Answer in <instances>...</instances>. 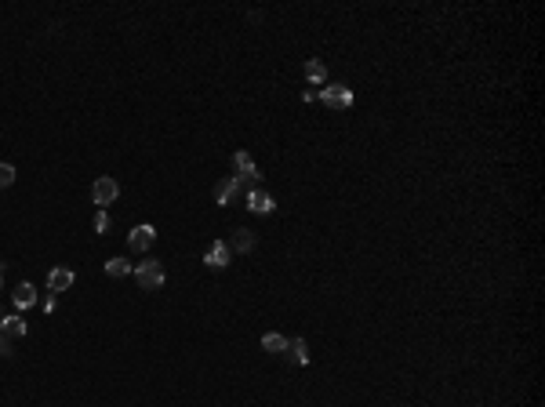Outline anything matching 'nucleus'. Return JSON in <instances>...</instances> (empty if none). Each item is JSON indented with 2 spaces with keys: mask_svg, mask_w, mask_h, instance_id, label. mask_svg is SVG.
I'll return each mask as SVG.
<instances>
[{
  "mask_svg": "<svg viewBox=\"0 0 545 407\" xmlns=\"http://www.w3.org/2000/svg\"><path fill=\"white\" fill-rule=\"evenodd\" d=\"M135 270V265L128 262V258H109L106 262V276H113V280H120V276H128Z\"/></svg>",
  "mask_w": 545,
  "mask_h": 407,
  "instance_id": "dca6fc26",
  "label": "nucleus"
},
{
  "mask_svg": "<svg viewBox=\"0 0 545 407\" xmlns=\"http://www.w3.org/2000/svg\"><path fill=\"white\" fill-rule=\"evenodd\" d=\"M302 98H306V102H316V98H320V91H316V87H306V91H302Z\"/></svg>",
  "mask_w": 545,
  "mask_h": 407,
  "instance_id": "6ab92c4d",
  "label": "nucleus"
},
{
  "mask_svg": "<svg viewBox=\"0 0 545 407\" xmlns=\"http://www.w3.org/2000/svg\"><path fill=\"white\" fill-rule=\"evenodd\" d=\"M131 273H135V280H138V287H142V291H160L164 287V265L153 262V258L138 262Z\"/></svg>",
  "mask_w": 545,
  "mask_h": 407,
  "instance_id": "f03ea898",
  "label": "nucleus"
},
{
  "mask_svg": "<svg viewBox=\"0 0 545 407\" xmlns=\"http://www.w3.org/2000/svg\"><path fill=\"white\" fill-rule=\"evenodd\" d=\"M0 284H4V270H0Z\"/></svg>",
  "mask_w": 545,
  "mask_h": 407,
  "instance_id": "aec40b11",
  "label": "nucleus"
},
{
  "mask_svg": "<svg viewBox=\"0 0 545 407\" xmlns=\"http://www.w3.org/2000/svg\"><path fill=\"white\" fill-rule=\"evenodd\" d=\"M236 193H240V182H236V178H233V175L222 178V182L214 186V204H219V208H225V204L236 200Z\"/></svg>",
  "mask_w": 545,
  "mask_h": 407,
  "instance_id": "9d476101",
  "label": "nucleus"
},
{
  "mask_svg": "<svg viewBox=\"0 0 545 407\" xmlns=\"http://www.w3.org/2000/svg\"><path fill=\"white\" fill-rule=\"evenodd\" d=\"M262 349L280 356V353L287 349V338H284V335H276V331H265V335H262Z\"/></svg>",
  "mask_w": 545,
  "mask_h": 407,
  "instance_id": "4468645a",
  "label": "nucleus"
},
{
  "mask_svg": "<svg viewBox=\"0 0 545 407\" xmlns=\"http://www.w3.org/2000/svg\"><path fill=\"white\" fill-rule=\"evenodd\" d=\"M117 197H120L117 178H109V175L95 178V186H91V204H98V211H106L109 204H117Z\"/></svg>",
  "mask_w": 545,
  "mask_h": 407,
  "instance_id": "7ed1b4c3",
  "label": "nucleus"
},
{
  "mask_svg": "<svg viewBox=\"0 0 545 407\" xmlns=\"http://www.w3.org/2000/svg\"><path fill=\"white\" fill-rule=\"evenodd\" d=\"M15 182V164H0V189H8Z\"/></svg>",
  "mask_w": 545,
  "mask_h": 407,
  "instance_id": "f3484780",
  "label": "nucleus"
},
{
  "mask_svg": "<svg viewBox=\"0 0 545 407\" xmlns=\"http://www.w3.org/2000/svg\"><path fill=\"white\" fill-rule=\"evenodd\" d=\"M306 80H309V84H324V80H327V66H324L320 58H309V62H306Z\"/></svg>",
  "mask_w": 545,
  "mask_h": 407,
  "instance_id": "2eb2a0df",
  "label": "nucleus"
},
{
  "mask_svg": "<svg viewBox=\"0 0 545 407\" xmlns=\"http://www.w3.org/2000/svg\"><path fill=\"white\" fill-rule=\"evenodd\" d=\"M225 244H230V251H236V254H247V251H255V233H251V229H236L233 240H225Z\"/></svg>",
  "mask_w": 545,
  "mask_h": 407,
  "instance_id": "f8f14e48",
  "label": "nucleus"
},
{
  "mask_svg": "<svg viewBox=\"0 0 545 407\" xmlns=\"http://www.w3.org/2000/svg\"><path fill=\"white\" fill-rule=\"evenodd\" d=\"M26 331H30V327H26V320H22L19 313H11V316H4V320H0V335H4L8 342H19Z\"/></svg>",
  "mask_w": 545,
  "mask_h": 407,
  "instance_id": "1a4fd4ad",
  "label": "nucleus"
},
{
  "mask_svg": "<svg viewBox=\"0 0 545 407\" xmlns=\"http://www.w3.org/2000/svg\"><path fill=\"white\" fill-rule=\"evenodd\" d=\"M11 305H15L19 313L33 309V305H36V287L33 284H19L15 291H11Z\"/></svg>",
  "mask_w": 545,
  "mask_h": 407,
  "instance_id": "6e6552de",
  "label": "nucleus"
},
{
  "mask_svg": "<svg viewBox=\"0 0 545 407\" xmlns=\"http://www.w3.org/2000/svg\"><path fill=\"white\" fill-rule=\"evenodd\" d=\"M91 226H95V233H109V214H106V211H98Z\"/></svg>",
  "mask_w": 545,
  "mask_h": 407,
  "instance_id": "a211bd4d",
  "label": "nucleus"
},
{
  "mask_svg": "<svg viewBox=\"0 0 545 407\" xmlns=\"http://www.w3.org/2000/svg\"><path fill=\"white\" fill-rule=\"evenodd\" d=\"M247 211L251 214H273L276 211L273 193H265V189H251V193H247Z\"/></svg>",
  "mask_w": 545,
  "mask_h": 407,
  "instance_id": "423d86ee",
  "label": "nucleus"
},
{
  "mask_svg": "<svg viewBox=\"0 0 545 407\" xmlns=\"http://www.w3.org/2000/svg\"><path fill=\"white\" fill-rule=\"evenodd\" d=\"M233 178L240 182V189H247V193H251V189H258V178L262 175H258V168H255V160H251L247 149H236L233 153Z\"/></svg>",
  "mask_w": 545,
  "mask_h": 407,
  "instance_id": "f257e3e1",
  "label": "nucleus"
},
{
  "mask_svg": "<svg viewBox=\"0 0 545 407\" xmlns=\"http://www.w3.org/2000/svg\"><path fill=\"white\" fill-rule=\"evenodd\" d=\"M73 270H52L47 273V291H52V295H58V291H69L73 287Z\"/></svg>",
  "mask_w": 545,
  "mask_h": 407,
  "instance_id": "9b49d317",
  "label": "nucleus"
},
{
  "mask_svg": "<svg viewBox=\"0 0 545 407\" xmlns=\"http://www.w3.org/2000/svg\"><path fill=\"white\" fill-rule=\"evenodd\" d=\"M204 262L211 265V270H225V265L233 262V251H230V244H225V240H214V244L208 248V254H204Z\"/></svg>",
  "mask_w": 545,
  "mask_h": 407,
  "instance_id": "0eeeda50",
  "label": "nucleus"
},
{
  "mask_svg": "<svg viewBox=\"0 0 545 407\" xmlns=\"http://www.w3.org/2000/svg\"><path fill=\"white\" fill-rule=\"evenodd\" d=\"M320 102L327 109H349L353 106V91L346 84H327V87H320Z\"/></svg>",
  "mask_w": 545,
  "mask_h": 407,
  "instance_id": "20e7f679",
  "label": "nucleus"
},
{
  "mask_svg": "<svg viewBox=\"0 0 545 407\" xmlns=\"http://www.w3.org/2000/svg\"><path fill=\"white\" fill-rule=\"evenodd\" d=\"M153 240H157V229L146 222V226H135V229H131V236H128V248H131L135 254H146L149 248H153Z\"/></svg>",
  "mask_w": 545,
  "mask_h": 407,
  "instance_id": "39448f33",
  "label": "nucleus"
},
{
  "mask_svg": "<svg viewBox=\"0 0 545 407\" xmlns=\"http://www.w3.org/2000/svg\"><path fill=\"white\" fill-rule=\"evenodd\" d=\"M284 353H287L298 367H306V364H309V346H306V338H291Z\"/></svg>",
  "mask_w": 545,
  "mask_h": 407,
  "instance_id": "ddd939ff",
  "label": "nucleus"
}]
</instances>
